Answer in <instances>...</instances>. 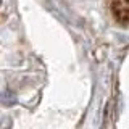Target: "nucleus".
Wrapping results in <instances>:
<instances>
[{
    "instance_id": "nucleus-1",
    "label": "nucleus",
    "mask_w": 129,
    "mask_h": 129,
    "mask_svg": "<svg viewBox=\"0 0 129 129\" xmlns=\"http://www.w3.org/2000/svg\"><path fill=\"white\" fill-rule=\"evenodd\" d=\"M113 16H115L116 21L123 23V24H127L129 23V5L126 2H116L113 3Z\"/></svg>"
},
{
    "instance_id": "nucleus-2",
    "label": "nucleus",
    "mask_w": 129,
    "mask_h": 129,
    "mask_svg": "<svg viewBox=\"0 0 129 129\" xmlns=\"http://www.w3.org/2000/svg\"><path fill=\"white\" fill-rule=\"evenodd\" d=\"M126 3H127V5H129V0H126Z\"/></svg>"
}]
</instances>
